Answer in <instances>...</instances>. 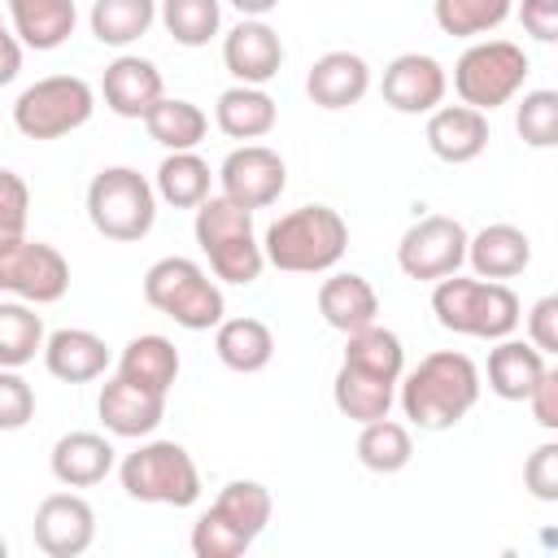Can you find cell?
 Returning a JSON list of instances; mask_svg holds the SVG:
<instances>
[{"mask_svg":"<svg viewBox=\"0 0 558 558\" xmlns=\"http://www.w3.org/2000/svg\"><path fill=\"white\" fill-rule=\"evenodd\" d=\"M514 0H432V17L453 39H480L510 17Z\"/></svg>","mask_w":558,"mask_h":558,"instance_id":"8d00e7d4","label":"cell"},{"mask_svg":"<svg viewBox=\"0 0 558 558\" xmlns=\"http://www.w3.org/2000/svg\"><path fill=\"white\" fill-rule=\"evenodd\" d=\"M427 148L449 166H466L488 148V113L471 105H436L427 113Z\"/></svg>","mask_w":558,"mask_h":558,"instance_id":"ac0fdd59","label":"cell"},{"mask_svg":"<svg viewBox=\"0 0 558 558\" xmlns=\"http://www.w3.org/2000/svg\"><path fill=\"white\" fill-rule=\"evenodd\" d=\"M209 161L196 153V148H183V153H166L161 166H157V179H153V192L174 205V209H196L205 196H209Z\"/></svg>","mask_w":558,"mask_h":558,"instance_id":"4dcf8cb0","label":"cell"},{"mask_svg":"<svg viewBox=\"0 0 558 558\" xmlns=\"http://www.w3.org/2000/svg\"><path fill=\"white\" fill-rule=\"evenodd\" d=\"M379 92H384V105L397 113H432L436 105H445L449 74L427 52H401L384 65Z\"/></svg>","mask_w":558,"mask_h":558,"instance_id":"9a60e30c","label":"cell"},{"mask_svg":"<svg viewBox=\"0 0 558 558\" xmlns=\"http://www.w3.org/2000/svg\"><path fill=\"white\" fill-rule=\"evenodd\" d=\"M283 39L266 17H240L227 35H222V65L231 70L235 83L248 87H266L279 70H283Z\"/></svg>","mask_w":558,"mask_h":558,"instance_id":"5bb4252c","label":"cell"},{"mask_svg":"<svg viewBox=\"0 0 558 558\" xmlns=\"http://www.w3.org/2000/svg\"><path fill=\"white\" fill-rule=\"evenodd\" d=\"M17 70H22V39L0 31V87H9L17 78Z\"/></svg>","mask_w":558,"mask_h":558,"instance_id":"7dc6e473","label":"cell"},{"mask_svg":"<svg viewBox=\"0 0 558 558\" xmlns=\"http://www.w3.org/2000/svg\"><path fill=\"white\" fill-rule=\"evenodd\" d=\"M157 22V0H92L87 26L105 48H126L144 39Z\"/></svg>","mask_w":558,"mask_h":558,"instance_id":"1f68e13d","label":"cell"},{"mask_svg":"<svg viewBox=\"0 0 558 558\" xmlns=\"http://www.w3.org/2000/svg\"><path fill=\"white\" fill-rule=\"evenodd\" d=\"M87 218L105 240L135 244L157 222V192L135 166H105L87 183Z\"/></svg>","mask_w":558,"mask_h":558,"instance_id":"52a82bcc","label":"cell"},{"mask_svg":"<svg viewBox=\"0 0 558 558\" xmlns=\"http://www.w3.org/2000/svg\"><path fill=\"white\" fill-rule=\"evenodd\" d=\"M44 366L61 384H92L109 371V344L87 327H61L44 336Z\"/></svg>","mask_w":558,"mask_h":558,"instance_id":"44dd1931","label":"cell"},{"mask_svg":"<svg viewBox=\"0 0 558 558\" xmlns=\"http://www.w3.org/2000/svg\"><path fill=\"white\" fill-rule=\"evenodd\" d=\"M527 405H532V418L545 427V432H558V371L545 366V375L536 379V388L527 392Z\"/></svg>","mask_w":558,"mask_h":558,"instance_id":"bcb514c9","label":"cell"},{"mask_svg":"<svg viewBox=\"0 0 558 558\" xmlns=\"http://www.w3.org/2000/svg\"><path fill=\"white\" fill-rule=\"evenodd\" d=\"M140 122H144L148 140H157L166 153L196 148V144L205 140V131H209L205 109H201V105H192V100H183V96H161V100H157Z\"/></svg>","mask_w":558,"mask_h":558,"instance_id":"f546056e","label":"cell"},{"mask_svg":"<svg viewBox=\"0 0 558 558\" xmlns=\"http://www.w3.org/2000/svg\"><path fill=\"white\" fill-rule=\"evenodd\" d=\"M26 218H31V187L22 174L0 170V244L22 240L26 235Z\"/></svg>","mask_w":558,"mask_h":558,"instance_id":"60d3db41","label":"cell"},{"mask_svg":"<svg viewBox=\"0 0 558 558\" xmlns=\"http://www.w3.org/2000/svg\"><path fill=\"white\" fill-rule=\"evenodd\" d=\"M0 558H9V541L4 536H0Z\"/></svg>","mask_w":558,"mask_h":558,"instance_id":"681fc988","label":"cell"},{"mask_svg":"<svg viewBox=\"0 0 558 558\" xmlns=\"http://www.w3.org/2000/svg\"><path fill=\"white\" fill-rule=\"evenodd\" d=\"M240 17H266L270 9H279V0H227Z\"/></svg>","mask_w":558,"mask_h":558,"instance_id":"c3c4849f","label":"cell"},{"mask_svg":"<svg viewBox=\"0 0 558 558\" xmlns=\"http://www.w3.org/2000/svg\"><path fill=\"white\" fill-rule=\"evenodd\" d=\"M35 353H44V318L17 296L0 301V366L22 371L26 362H35Z\"/></svg>","mask_w":558,"mask_h":558,"instance_id":"e575fe53","label":"cell"},{"mask_svg":"<svg viewBox=\"0 0 558 558\" xmlns=\"http://www.w3.org/2000/svg\"><path fill=\"white\" fill-rule=\"evenodd\" d=\"M214 353H218V362L227 371L257 375L275 357V336H270V327L262 318H248V314L244 318H222L214 327Z\"/></svg>","mask_w":558,"mask_h":558,"instance_id":"4316f807","label":"cell"},{"mask_svg":"<svg viewBox=\"0 0 558 558\" xmlns=\"http://www.w3.org/2000/svg\"><path fill=\"white\" fill-rule=\"evenodd\" d=\"M331 401L344 418H353L357 427L371 423V418H384L397 401V384L392 379H379L371 371H357L349 362H340L336 379H331Z\"/></svg>","mask_w":558,"mask_h":558,"instance_id":"83f0119b","label":"cell"},{"mask_svg":"<svg viewBox=\"0 0 558 558\" xmlns=\"http://www.w3.org/2000/svg\"><path fill=\"white\" fill-rule=\"evenodd\" d=\"M318 314L331 331L349 336V331H362V327L379 323V296H375L366 275L336 270L318 283Z\"/></svg>","mask_w":558,"mask_h":558,"instance_id":"ffe728a7","label":"cell"},{"mask_svg":"<svg viewBox=\"0 0 558 558\" xmlns=\"http://www.w3.org/2000/svg\"><path fill=\"white\" fill-rule=\"evenodd\" d=\"M4 4H9V22L22 48L52 52L74 35V22H78L74 0H4Z\"/></svg>","mask_w":558,"mask_h":558,"instance_id":"d4e9b609","label":"cell"},{"mask_svg":"<svg viewBox=\"0 0 558 558\" xmlns=\"http://www.w3.org/2000/svg\"><path fill=\"white\" fill-rule=\"evenodd\" d=\"M144 301L157 314L174 318L183 331H209L227 314L218 279H209V270L192 257H157L144 270Z\"/></svg>","mask_w":558,"mask_h":558,"instance_id":"5b68a950","label":"cell"},{"mask_svg":"<svg viewBox=\"0 0 558 558\" xmlns=\"http://www.w3.org/2000/svg\"><path fill=\"white\" fill-rule=\"evenodd\" d=\"M218 183L222 196H231L244 209H266L279 201V192L288 187V166L275 148L266 144H240L222 157L218 166Z\"/></svg>","mask_w":558,"mask_h":558,"instance_id":"7c38bea8","label":"cell"},{"mask_svg":"<svg viewBox=\"0 0 558 558\" xmlns=\"http://www.w3.org/2000/svg\"><path fill=\"white\" fill-rule=\"evenodd\" d=\"M519 22L536 44H554L558 39V0H523Z\"/></svg>","mask_w":558,"mask_h":558,"instance_id":"f6af8a7d","label":"cell"},{"mask_svg":"<svg viewBox=\"0 0 558 558\" xmlns=\"http://www.w3.org/2000/svg\"><path fill=\"white\" fill-rule=\"evenodd\" d=\"M0 31H4V17H0Z\"/></svg>","mask_w":558,"mask_h":558,"instance_id":"f907efd6","label":"cell"},{"mask_svg":"<svg viewBox=\"0 0 558 558\" xmlns=\"http://www.w3.org/2000/svg\"><path fill=\"white\" fill-rule=\"evenodd\" d=\"M0 292L26 305H57L70 292V262L44 240H9L0 244Z\"/></svg>","mask_w":558,"mask_h":558,"instance_id":"30bf717a","label":"cell"},{"mask_svg":"<svg viewBox=\"0 0 558 558\" xmlns=\"http://www.w3.org/2000/svg\"><path fill=\"white\" fill-rule=\"evenodd\" d=\"M214 510H218L227 523H235L244 536L257 541V536L266 532V523H270L275 497H270V488L257 484V480H231V484H222V493L214 497Z\"/></svg>","mask_w":558,"mask_h":558,"instance_id":"74e56055","label":"cell"},{"mask_svg":"<svg viewBox=\"0 0 558 558\" xmlns=\"http://www.w3.org/2000/svg\"><path fill=\"white\" fill-rule=\"evenodd\" d=\"M545 366L549 362H545V353L532 340L501 336L488 349V392H497L501 401H527V392L536 388Z\"/></svg>","mask_w":558,"mask_h":558,"instance_id":"cb8c5ba5","label":"cell"},{"mask_svg":"<svg viewBox=\"0 0 558 558\" xmlns=\"http://www.w3.org/2000/svg\"><path fill=\"white\" fill-rule=\"evenodd\" d=\"M532 74V61L510 39H475L458 65H453V92L462 105L493 113L497 105H510Z\"/></svg>","mask_w":558,"mask_h":558,"instance_id":"ba28073f","label":"cell"},{"mask_svg":"<svg viewBox=\"0 0 558 558\" xmlns=\"http://www.w3.org/2000/svg\"><path fill=\"white\" fill-rule=\"evenodd\" d=\"M527 340L549 357L558 353V296H541L527 310Z\"/></svg>","mask_w":558,"mask_h":558,"instance_id":"ee69618b","label":"cell"},{"mask_svg":"<svg viewBox=\"0 0 558 558\" xmlns=\"http://www.w3.org/2000/svg\"><path fill=\"white\" fill-rule=\"evenodd\" d=\"M214 122L227 140H262L275 131L279 122V105L270 100L266 87H248V83H235L218 96L214 105Z\"/></svg>","mask_w":558,"mask_h":558,"instance_id":"484cf974","label":"cell"},{"mask_svg":"<svg viewBox=\"0 0 558 558\" xmlns=\"http://www.w3.org/2000/svg\"><path fill=\"white\" fill-rule=\"evenodd\" d=\"M96 414H100V423H105L109 436L144 440L166 418V392H153V388H144V384L126 379V375H113V379L100 384Z\"/></svg>","mask_w":558,"mask_h":558,"instance_id":"2e32d148","label":"cell"},{"mask_svg":"<svg viewBox=\"0 0 558 558\" xmlns=\"http://www.w3.org/2000/svg\"><path fill=\"white\" fill-rule=\"evenodd\" d=\"M344 248H349V222L331 205L288 209L262 235L266 266L288 275H323L344 257Z\"/></svg>","mask_w":558,"mask_h":558,"instance_id":"7a4b0ae2","label":"cell"},{"mask_svg":"<svg viewBox=\"0 0 558 558\" xmlns=\"http://www.w3.org/2000/svg\"><path fill=\"white\" fill-rule=\"evenodd\" d=\"M31 532L48 558H78L96 541V510L78 493H48L35 506Z\"/></svg>","mask_w":558,"mask_h":558,"instance_id":"4fadbf2b","label":"cell"},{"mask_svg":"<svg viewBox=\"0 0 558 558\" xmlns=\"http://www.w3.org/2000/svg\"><path fill=\"white\" fill-rule=\"evenodd\" d=\"M118 375L153 388V392H170L174 379H179V349L174 340L157 336V331H144L135 340H126L122 357H118Z\"/></svg>","mask_w":558,"mask_h":558,"instance_id":"f1b7e54d","label":"cell"},{"mask_svg":"<svg viewBox=\"0 0 558 558\" xmlns=\"http://www.w3.org/2000/svg\"><path fill=\"white\" fill-rule=\"evenodd\" d=\"M96 113V92L78 74H48L13 100V126L26 140H61Z\"/></svg>","mask_w":558,"mask_h":558,"instance_id":"9c48e42d","label":"cell"},{"mask_svg":"<svg viewBox=\"0 0 558 558\" xmlns=\"http://www.w3.org/2000/svg\"><path fill=\"white\" fill-rule=\"evenodd\" d=\"M432 314L445 331L471 336V340H501L514 336L523 318V301L506 279H462L458 270L436 279L432 288Z\"/></svg>","mask_w":558,"mask_h":558,"instance_id":"3957f363","label":"cell"},{"mask_svg":"<svg viewBox=\"0 0 558 558\" xmlns=\"http://www.w3.org/2000/svg\"><path fill=\"white\" fill-rule=\"evenodd\" d=\"M100 96H105V109H113L118 118H144L166 96V83H161V70L148 57L122 52L105 65Z\"/></svg>","mask_w":558,"mask_h":558,"instance_id":"e0dca14e","label":"cell"},{"mask_svg":"<svg viewBox=\"0 0 558 558\" xmlns=\"http://www.w3.org/2000/svg\"><path fill=\"white\" fill-rule=\"evenodd\" d=\"M166 35L183 48H205L222 26V0H157Z\"/></svg>","mask_w":558,"mask_h":558,"instance_id":"d590c367","label":"cell"},{"mask_svg":"<svg viewBox=\"0 0 558 558\" xmlns=\"http://www.w3.org/2000/svg\"><path fill=\"white\" fill-rule=\"evenodd\" d=\"M31 418H35V388L17 371L0 366V432H17Z\"/></svg>","mask_w":558,"mask_h":558,"instance_id":"b9f144b4","label":"cell"},{"mask_svg":"<svg viewBox=\"0 0 558 558\" xmlns=\"http://www.w3.org/2000/svg\"><path fill=\"white\" fill-rule=\"evenodd\" d=\"M480 388V366L466 353L436 349L414 371H401L397 401L418 432H449L475 410Z\"/></svg>","mask_w":558,"mask_h":558,"instance_id":"6da1fadb","label":"cell"},{"mask_svg":"<svg viewBox=\"0 0 558 558\" xmlns=\"http://www.w3.org/2000/svg\"><path fill=\"white\" fill-rule=\"evenodd\" d=\"M192 231H196L201 253L209 257L214 279L235 283V288H248V283L262 279L266 253H262V240H257V231H253V209L235 205V201L222 196V192H218V196L209 192V196L196 205Z\"/></svg>","mask_w":558,"mask_h":558,"instance_id":"277c9868","label":"cell"},{"mask_svg":"<svg viewBox=\"0 0 558 558\" xmlns=\"http://www.w3.org/2000/svg\"><path fill=\"white\" fill-rule=\"evenodd\" d=\"M514 131L532 148H554L558 144V92L549 87L523 92V100L514 105Z\"/></svg>","mask_w":558,"mask_h":558,"instance_id":"f35d334b","label":"cell"},{"mask_svg":"<svg viewBox=\"0 0 558 558\" xmlns=\"http://www.w3.org/2000/svg\"><path fill=\"white\" fill-rule=\"evenodd\" d=\"M523 488L536 501H558V440H545L523 462Z\"/></svg>","mask_w":558,"mask_h":558,"instance_id":"7bdbcfd3","label":"cell"},{"mask_svg":"<svg viewBox=\"0 0 558 558\" xmlns=\"http://www.w3.org/2000/svg\"><path fill=\"white\" fill-rule=\"evenodd\" d=\"M462 262H466V227L449 214H427V218L410 222L397 244L401 275H410L418 283H436V279L453 275Z\"/></svg>","mask_w":558,"mask_h":558,"instance_id":"8fae6325","label":"cell"},{"mask_svg":"<svg viewBox=\"0 0 558 558\" xmlns=\"http://www.w3.org/2000/svg\"><path fill=\"white\" fill-rule=\"evenodd\" d=\"M118 480L131 501L187 510L201 497V471L179 440H144L118 462Z\"/></svg>","mask_w":558,"mask_h":558,"instance_id":"8992f818","label":"cell"},{"mask_svg":"<svg viewBox=\"0 0 558 558\" xmlns=\"http://www.w3.org/2000/svg\"><path fill=\"white\" fill-rule=\"evenodd\" d=\"M410 458H414V440H410V427H405V423H397V418H388V414L362 423V432H357V462H362L366 471H375V475H397V471L410 466Z\"/></svg>","mask_w":558,"mask_h":558,"instance_id":"d6a6232c","label":"cell"},{"mask_svg":"<svg viewBox=\"0 0 558 558\" xmlns=\"http://www.w3.org/2000/svg\"><path fill=\"white\" fill-rule=\"evenodd\" d=\"M340 362H349V366H357V371H371V375L397 384L401 371H405V349H401V336H397V331L371 323V327L344 336V357H340Z\"/></svg>","mask_w":558,"mask_h":558,"instance_id":"836d02e7","label":"cell"},{"mask_svg":"<svg viewBox=\"0 0 558 558\" xmlns=\"http://www.w3.org/2000/svg\"><path fill=\"white\" fill-rule=\"evenodd\" d=\"M366 92H371V65H366V57H357L349 48L323 52L305 74V96L318 109H349Z\"/></svg>","mask_w":558,"mask_h":558,"instance_id":"d6986e66","label":"cell"},{"mask_svg":"<svg viewBox=\"0 0 558 558\" xmlns=\"http://www.w3.org/2000/svg\"><path fill=\"white\" fill-rule=\"evenodd\" d=\"M52 480L65 488H92L118 466V449L100 432H65L48 453Z\"/></svg>","mask_w":558,"mask_h":558,"instance_id":"7402d4cb","label":"cell"},{"mask_svg":"<svg viewBox=\"0 0 558 558\" xmlns=\"http://www.w3.org/2000/svg\"><path fill=\"white\" fill-rule=\"evenodd\" d=\"M187 545H192V554H196V558H240V554L253 545V536H244L235 523H227V519L209 506V510L192 523Z\"/></svg>","mask_w":558,"mask_h":558,"instance_id":"ab89813d","label":"cell"},{"mask_svg":"<svg viewBox=\"0 0 558 558\" xmlns=\"http://www.w3.org/2000/svg\"><path fill=\"white\" fill-rule=\"evenodd\" d=\"M466 262L480 279H514L532 262V240L514 222H493V227L466 235Z\"/></svg>","mask_w":558,"mask_h":558,"instance_id":"603a6c76","label":"cell"}]
</instances>
